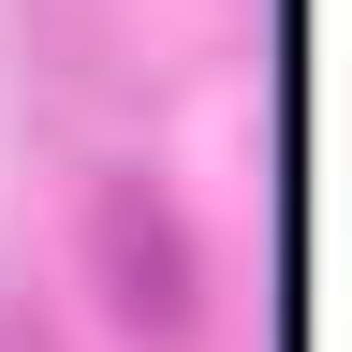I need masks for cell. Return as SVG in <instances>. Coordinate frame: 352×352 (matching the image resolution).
I'll use <instances>...</instances> for the list:
<instances>
[{"label":"cell","mask_w":352,"mask_h":352,"mask_svg":"<svg viewBox=\"0 0 352 352\" xmlns=\"http://www.w3.org/2000/svg\"><path fill=\"white\" fill-rule=\"evenodd\" d=\"M0 352H59V338H44V323H0Z\"/></svg>","instance_id":"cell-2"},{"label":"cell","mask_w":352,"mask_h":352,"mask_svg":"<svg viewBox=\"0 0 352 352\" xmlns=\"http://www.w3.org/2000/svg\"><path fill=\"white\" fill-rule=\"evenodd\" d=\"M88 279H103V308H118L132 352H191L206 338V235H191L176 191H147V176H118V191L88 206Z\"/></svg>","instance_id":"cell-1"}]
</instances>
